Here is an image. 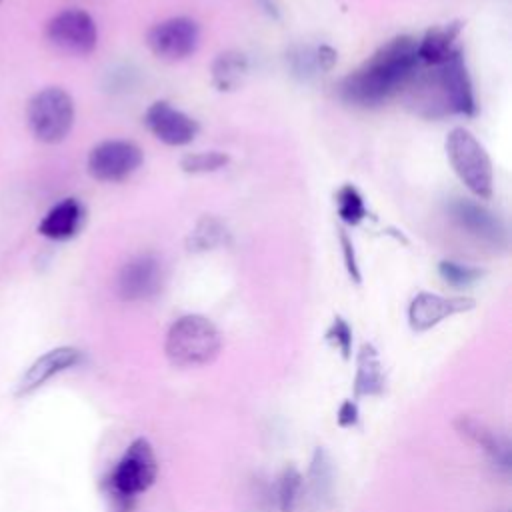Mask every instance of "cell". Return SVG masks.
<instances>
[{"instance_id":"277c9868","label":"cell","mask_w":512,"mask_h":512,"mask_svg":"<svg viewBox=\"0 0 512 512\" xmlns=\"http://www.w3.org/2000/svg\"><path fill=\"white\" fill-rule=\"evenodd\" d=\"M446 156L462 184L478 198L492 196V162L484 146L466 128L450 130L446 138Z\"/></svg>"},{"instance_id":"e0dca14e","label":"cell","mask_w":512,"mask_h":512,"mask_svg":"<svg viewBox=\"0 0 512 512\" xmlns=\"http://www.w3.org/2000/svg\"><path fill=\"white\" fill-rule=\"evenodd\" d=\"M450 214L458 222V226H462L464 230H468L470 234L482 240L498 244L504 236V228L500 220L490 210H486L476 202L458 198L450 204Z\"/></svg>"},{"instance_id":"4fadbf2b","label":"cell","mask_w":512,"mask_h":512,"mask_svg":"<svg viewBox=\"0 0 512 512\" xmlns=\"http://www.w3.org/2000/svg\"><path fill=\"white\" fill-rule=\"evenodd\" d=\"M474 300L466 296H440L432 292H418L408 306V324L416 332H424L446 320L448 316L468 312Z\"/></svg>"},{"instance_id":"9c48e42d","label":"cell","mask_w":512,"mask_h":512,"mask_svg":"<svg viewBox=\"0 0 512 512\" xmlns=\"http://www.w3.org/2000/svg\"><path fill=\"white\" fill-rule=\"evenodd\" d=\"M434 68L436 72L432 80L442 94V104L446 106V110L462 116H474L476 100L462 52L454 50V54L446 62Z\"/></svg>"},{"instance_id":"7a4b0ae2","label":"cell","mask_w":512,"mask_h":512,"mask_svg":"<svg viewBox=\"0 0 512 512\" xmlns=\"http://www.w3.org/2000/svg\"><path fill=\"white\" fill-rule=\"evenodd\" d=\"M222 350V334L200 314L180 316L166 334L164 352L172 366L196 368L212 364Z\"/></svg>"},{"instance_id":"ba28073f","label":"cell","mask_w":512,"mask_h":512,"mask_svg":"<svg viewBox=\"0 0 512 512\" xmlns=\"http://www.w3.org/2000/svg\"><path fill=\"white\" fill-rule=\"evenodd\" d=\"M142 164V150L128 140H106L88 154V172L100 182H122Z\"/></svg>"},{"instance_id":"ac0fdd59","label":"cell","mask_w":512,"mask_h":512,"mask_svg":"<svg viewBox=\"0 0 512 512\" xmlns=\"http://www.w3.org/2000/svg\"><path fill=\"white\" fill-rule=\"evenodd\" d=\"M386 388V372L378 350L372 344H362L356 354L354 400L362 396H380Z\"/></svg>"},{"instance_id":"44dd1931","label":"cell","mask_w":512,"mask_h":512,"mask_svg":"<svg viewBox=\"0 0 512 512\" xmlns=\"http://www.w3.org/2000/svg\"><path fill=\"white\" fill-rule=\"evenodd\" d=\"M304 478L296 466H286L276 482V502L280 512H298L302 506Z\"/></svg>"},{"instance_id":"ffe728a7","label":"cell","mask_w":512,"mask_h":512,"mask_svg":"<svg viewBox=\"0 0 512 512\" xmlns=\"http://www.w3.org/2000/svg\"><path fill=\"white\" fill-rule=\"evenodd\" d=\"M248 72V60L240 52H224L212 64V80L218 90H234Z\"/></svg>"},{"instance_id":"52a82bcc","label":"cell","mask_w":512,"mask_h":512,"mask_svg":"<svg viewBox=\"0 0 512 512\" xmlns=\"http://www.w3.org/2000/svg\"><path fill=\"white\" fill-rule=\"evenodd\" d=\"M46 38L58 50L70 54H90L98 42L92 16L80 8H66L46 24Z\"/></svg>"},{"instance_id":"5bb4252c","label":"cell","mask_w":512,"mask_h":512,"mask_svg":"<svg viewBox=\"0 0 512 512\" xmlns=\"http://www.w3.org/2000/svg\"><path fill=\"white\" fill-rule=\"evenodd\" d=\"M80 362H82V352L74 346H58V348L48 350L46 354L36 358L28 366V370L22 374L18 388H16V396L20 398V396L34 392L36 388H40L44 382H48L56 374L70 370V368L78 366Z\"/></svg>"},{"instance_id":"2e32d148","label":"cell","mask_w":512,"mask_h":512,"mask_svg":"<svg viewBox=\"0 0 512 512\" xmlns=\"http://www.w3.org/2000/svg\"><path fill=\"white\" fill-rule=\"evenodd\" d=\"M84 224V206L76 198H64L54 204L38 224V232L50 240H70Z\"/></svg>"},{"instance_id":"d6986e66","label":"cell","mask_w":512,"mask_h":512,"mask_svg":"<svg viewBox=\"0 0 512 512\" xmlns=\"http://www.w3.org/2000/svg\"><path fill=\"white\" fill-rule=\"evenodd\" d=\"M462 24L460 22H450L444 26H434L430 28L420 40H416V56L420 62L428 66H440L446 62L454 50V40L460 32Z\"/></svg>"},{"instance_id":"f1b7e54d","label":"cell","mask_w":512,"mask_h":512,"mask_svg":"<svg viewBox=\"0 0 512 512\" xmlns=\"http://www.w3.org/2000/svg\"><path fill=\"white\" fill-rule=\"evenodd\" d=\"M314 58H316V68L320 70H330L334 64H336V52L330 48V46H320L316 48L314 52Z\"/></svg>"},{"instance_id":"484cf974","label":"cell","mask_w":512,"mask_h":512,"mask_svg":"<svg viewBox=\"0 0 512 512\" xmlns=\"http://www.w3.org/2000/svg\"><path fill=\"white\" fill-rule=\"evenodd\" d=\"M326 340L340 352V356L344 360H350V356H352V328L342 316H336L332 320V324L326 330Z\"/></svg>"},{"instance_id":"cb8c5ba5","label":"cell","mask_w":512,"mask_h":512,"mask_svg":"<svg viewBox=\"0 0 512 512\" xmlns=\"http://www.w3.org/2000/svg\"><path fill=\"white\" fill-rule=\"evenodd\" d=\"M438 272L454 288H468L476 280H480V276H482L480 268L460 264V262H454V260H442L438 264Z\"/></svg>"},{"instance_id":"603a6c76","label":"cell","mask_w":512,"mask_h":512,"mask_svg":"<svg viewBox=\"0 0 512 512\" xmlns=\"http://www.w3.org/2000/svg\"><path fill=\"white\" fill-rule=\"evenodd\" d=\"M224 236H226L224 226L216 218L206 216L192 230V234L188 238V246H190V250H208V248L220 244L224 240Z\"/></svg>"},{"instance_id":"7c38bea8","label":"cell","mask_w":512,"mask_h":512,"mask_svg":"<svg viewBox=\"0 0 512 512\" xmlns=\"http://www.w3.org/2000/svg\"><path fill=\"white\" fill-rule=\"evenodd\" d=\"M144 124L160 142L168 146L190 144L198 134V122L164 100L148 106Z\"/></svg>"},{"instance_id":"8fae6325","label":"cell","mask_w":512,"mask_h":512,"mask_svg":"<svg viewBox=\"0 0 512 512\" xmlns=\"http://www.w3.org/2000/svg\"><path fill=\"white\" fill-rule=\"evenodd\" d=\"M302 484V506L310 512H324L334 502L336 466L324 446H316ZM300 506V508H302Z\"/></svg>"},{"instance_id":"6da1fadb","label":"cell","mask_w":512,"mask_h":512,"mask_svg":"<svg viewBox=\"0 0 512 512\" xmlns=\"http://www.w3.org/2000/svg\"><path fill=\"white\" fill-rule=\"evenodd\" d=\"M416 40L398 36L380 46L338 86L342 100L354 106H378L398 92L418 70Z\"/></svg>"},{"instance_id":"d4e9b609","label":"cell","mask_w":512,"mask_h":512,"mask_svg":"<svg viewBox=\"0 0 512 512\" xmlns=\"http://www.w3.org/2000/svg\"><path fill=\"white\" fill-rule=\"evenodd\" d=\"M228 164V156L222 152H194L186 154L180 162L182 170L188 174H206V172H216Z\"/></svg>"},{"instance_id":"9a60e30c","label":"cell","mask_w":512,"mask_h":512,"mask_svg":"<svg viewBox=\"0 0 512 512\" xmlns=\"http://www.w3.org/2000/svg\"><path fill=\"white\" fill-rule=\"evenodd\" d=\"M454 426L466 440H470L472 444L482 448L486 452V456L490 458V462L500 472H504V474L510 472V468H512V446H510L506 436L494 432L492 428H488L482 420H478L474 416H460L454 422Z\"/></svg>"},{"instance_id":"83f0119b","label":"cell","mask_w":512,"mask_h":512,"mask_svg":"<svg viewBox=\"0 0 512 512\" xmlns=\"http://www.w3.org/2000/svg\"><path fill=\"white\" fill-rule=\"evenodd\" d=\"M358 404L356 400H344L340 406H338V412H336V422L340 428H352L358 424Z\"/></svg>"},{"instance_id":"3957f363","label":"cell","mask_w":512,"mask_h":512,"mask_svg":"<svg viewBox=\"0 0 512 512\" xmlns=\"http://www.w3.org/2000/svg\"><path fill=\"white\" fill-rule=\"evenodd\" d=\"M158 476V460L152 444L146 438H136L128 444L122 458L102 480L104 496H122L136 500L146 492Z\"/></svg>"},{"instance_id":"8992f818","label":"cell","mask_w":512,"mask_h":512,"mask_svg":"<svg viewBox=\"0 0 512 512\" xmlns=\"http://www.w3.org/2000/svg\"><path fill=\"white\" fill-rule=\"evenodd\" d=\"M200 42V28L192 18L176 16L154 24L146 34V44L154 56L178 62L192 56Z\"/></svg>"},{"instance_id":"30bf717a","label":"cell","mask_w":512,"mask_h":512,"mask_svg":"<svg viewBox=\"0 0 512 512\" xmlns=\"http://www.w3.org/2000/svg\"><path fill=\"white\" fill-rule=\"evenodd\" d=\"M162 278L160 260L154 254H138L120 268L116 290L126 302L150 300L160 292Z\"/></svg>"},{"instance_id":"4316f807","label":"cell","mask_w":512,"mask_h":512,"mask_svg":"<svg viewBox=\"0 0 512 512\" xmlns=\"http://www.w3.org/2000/svg\"><path fill=\"white\" fill-rule=\"evenodd\" d=\"M340 244H342V254H344V264H346V270L350 274V278L354 282H360V270H358V264H356V256H354V246H352V240L348 238V234L344 230H340Z\"/></svg>"},{"instance_id":"5b68a950","label":"cell","mask_w":512,"mask_h":512,"mask_svg":"<svg viewBox=\"0 0 512 512\" xmlns=\"http://www.w3.org/2000/svg\"><path fill=\"white\" fill-rule=\"evenodd\" d=\"M26 120L36 140L44 144H58L72 130L74 100L58 86L44 88L30 98Z\"/></svg>"},{"instance_id":"7402d4cb","label":"cell","mask_w":512,"mask_h":512,"mask_svg":"<svg viewBox=\"0 0 512 512\" xmlns=\"http://www.w3.org/2000/svg\"><path fill=\"white\" fill-rule=\"evenodd\" d=\"M336 208H338V216L346 224L354 226V224H360L366 218L364 200H362L360 192L352 184H344L342 188H338V192H336Z\"/></svg>"}]
</instances>
